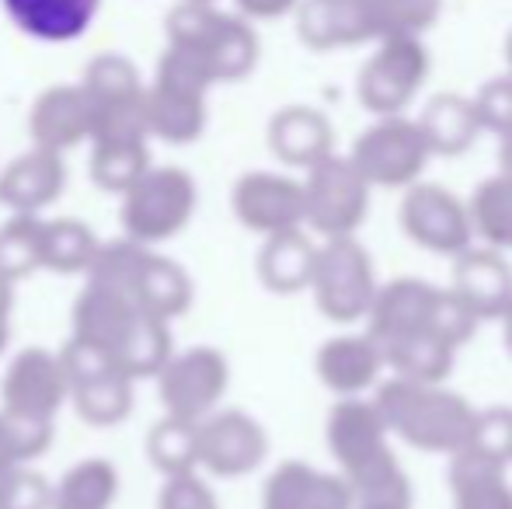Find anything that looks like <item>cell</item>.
Segmentation results:
<instances>
[{"label": "cell", "mask_w": 512, "mask_h": 509, "mask_svg": "<svg viewBox=\"0 0 512 509\" xmlns=\"http://www.w3.org/2000/svg\"><path fill=\"white\" fill-rule=\"evenodd\" d=\"M387 433L422 454L453 457L467 447L474 426V405L446 384H418L387 377L373 394Z\"/></svg>", "instance_id": "cell-1"}, {"label": "cell", "mask_w": 512, "mask_h": 509, "mask_svg": "<svg viewBox=\"0 0 512 509\" xmlns=\"http://www.w3.org/2000/svg\"><path fill=\"white\" fill-rule=\"evenodd\" d=\"M88 283L119 293L133 307H140L143 314H154L168 325L182 318L192 307V297H196L192 276L175 258L129 238L98 248L95 262L88 269Z\"/></svg>", "instance_id": "cell-2"}, {"label": "cell", "mask_w": 512, "mask_h": 509, "mask_svg": "<svg viewBox=\"0 0 512 509\" xmlns=\"http://www.w3.org/2000/svg\"><path fill=\"white\" fill-rule=\"evenodd\" d=\"M168 46L189 53L213 77V84L244 81L258 67L262 42L248 18L227 14L216 4H175L164 21Z\"/></svg>", "instance_id": "cell-3"}, {"label": "cell", "mask_w": 512, "mask_h": 509, "mask_svg": "<svg viewBox=\"0 0 512 509\" xmlns=\"http://www.w3.org/2000/svg\"><path fill=\"white\" fill-rule=\"evenodd\" d=\"M213 77L175 46H164L157 60L154 81L147 84V129L164 143H196L206 133V98L213 91Z\"/></svg>", "instance_id": "cell-4"}, {"label": "cell", "mask_w": 512, "mask_h": 509, "mask_svg": "<svg viewBox=\"0 0 512 509\" xmlns=\"http://www.w3.org/2000/svg\"><path fill=\"white\" fill-rule=\"evenodd\" d=\"M196 206L199 189L189 171L175 168V164H164V168L150 164L140 182L122 192L119 220L129 241L157 248L164 241L178 238L192 224Z\"/></svg>", "instance_id": "cell-5"}, {"label": "cell", "mask_w": 512, "mask_h": 509, "mask_svg": "<svg viewBox=\"0 0 512 509\" xmlns=\"http://www.w3.org/2000/svg\"><path fill=\"white\" fill-rule=\"evenodd\" d=\"M377 272L373 258L363 245L352 238H328L317 245L314 276L307 290L314 293L317 311L335 325H356L366 321L370 304L377 297Z\"/></svg>", "instance_id": "cell-6"}, {"label": "cell", "mask_w": 512, "mask_h": 509, "mask_svg": "<svg viewBox=\"0 0 512 509\" xmlns=\"http://www.w3.org/2000/svg\"><path fill=\"white\" fill-rule=\"evenodd\" d=\"M304 227L328 238H352L370 213V182L342 154H328L304 171Z\"/></svg>", "instance_id": "cell-7"}, {"label": "cell", "mask_w": 512, "mask_h": 509, "mask_svg": "<svg viewBox=\"0 0 512 509\" xmlns=\"http://www.w3.org/2000/svg\"><path fill=\"white\" fill-rule=\"evenodd\" d=\"M429 49L422 35H391L380 39L370 60L359 70V102L373 116H405L408 105L429 81Z\"/></svg>", "instance_id": "cell-8"}, {"label": "cell", "mask_w": 512, "mask_h": 509, "mask_svg": "<svg viewBox=\"0 0 512 509\" xmlns=\"http://www.w3.org/2000/svg\"><path fill=\"white\" fill-rule=\"evenodd\" d=\"M349 161L370 182V189H408L429 168L432 150L415 119L380 116L359 133Z\"/></svg>", "instance_id": "cell-9"}, {"label": "cell", "mask_w": 512, "mask_h": 509, "mask_svg": "<svg viewBox=\"0 0 512 509\" xmlns=\"http://www.w3.org/2000/svg\"><path fill=\"white\" fill-rule=\"evenodd\" d=\"M157 398L164 405V415L175 419L203 422L209 412H216L230 387V363L220 349L192 346L182 353H171L168 363L157 370Z\"/></svg>", "instance_id": "cell-10"}, {"label": "cell", "mask_w": 512, "mask_h": 509, "mask_svg": "<svg viewBox=\"0 0 512 509\" xmlns=\"http://www.w3.org/2000/svg\"><path fill=\"white\" fill-rule=\"evenodd\" d=\"M398 224L408 241L432 255H460L467 245H474L471 213L460 196L432 182H415L405 189V199L398 206Z\"/></svg>", "instance_id": "cell-11"}, {"label": "cell", "mask_w": 512, "mask_h": 509, "mask_svg": "<svg viewBox=\"0 0 512 509\" xmlns=\"http://www.w3.org/2000/svg\"><path fill=\"white\" fill-rule=\"evenodd\" d=\"M70 401V377L60 353L42 346L21 349L4 370L0 381V412L18 419L53 422L56 412Z\"/></svg>", "instance_id": "cell-12"}, {"label": "cell", "mask_w": 512, "mask_h": 509, "mask_svg": "<svg viewBox=\"0 0 512 509\" xmlns=\"http://www.w3.org/2000/svg\"><path fill=\"white\" fill-rule=\"evenodd\" d=\"M269 457V433L241 408H216L199 422V471L213 478H244Z\"/></svg>", "instance_id": "cell-13"}, {"label": "cell", "mask_w": 512, "mask_h": 509, "mask_svg": "<svg viewBox=\"0 0 512 509\" xmlns=\"http://www.w3.org/2000/svg\"><path fill=\"white\" fill-rule=\"evenodd\" d=\"M230 206L241 227L262 234H279L304 227V185L283 171H248L234 182Z\"/></svg>", "instance_id": "cell-14"}, {"label": "cell", "mask_w": 512, "mask_h": 509, "mask_svg": "<svg viewBox=\"0 0 512 509\" xmlns=\"http://www.w3.org/2000/svg\"><path fill=\"white\" fill-rule=\"evenodd\" d=\"M324 440H328V450L342 478H352L391 450V433H387L373 398H366V394L338 398L331 405L328 422H324Z\"/></svg>", "instance_id": "cell-15"}, {"label": "cell", "mask_w": 512, "mask_h": 509, "mask_svg": "<svg viewBox=\"0 0 512 509\" xmlns=\"http://www.w3.org/2000/svg\"><path fill=\"white\" fill-rule=\"evenodd\" d=\"M91 129H95V105L81 81L46 88L28 112L32 147L53 150V154L81 147L84 140H91Z\"/></svg>", "instance_id": "cell-16"}, {"label": "cell", "mask_w": 512, "mask_h": 509, "mask_svg": "<svg viewBox=\"0 0 512 509\" xmlns=\"http://www.w3.org/2000/svg\"><path fill=\"white\" fill-rule=\"evenodd\" d=\"M70 318H74L70 339L95 349L108 367L115 370V356L122 353V346L129 342L133 328L140 325L143 311L129 304L126 297H119V293L88 283L81 290V297L74 300V314H70Z\"/></svg>", "instance_id": "cell-17"}, {"label": "cell", "mask_w": 512, "mask_h": 509, "mask_svg": "<svg viewBox=\"0 0 512 509\" xmlns=\"http://www.w3.org/2000/svg\"><path fill=\"white\" fill-rule=\"evenodd\" d=\"M443 286L429 283L418 276H398L391 283L377 286V297L366 314V335L377 346L411 332H425L432 328V314H436V300Z\"/></svg>", "instance_id": "cell-18"}, {"label": "cell", "mask_w": 512, "mask_h": 509, "mask_svg": "<svg viewBox=\"0 0 512 509\" xmlns=\"http://www.w3.org/2000/svg\"><path fill=\"white\" fill-rule=\"evenodd\" d=\"M293 18H297L300 42L314 53L377 42L366 0H300Z\"/></svg>", "instance_id": "cell-19"}, {"label": "cell", "mask_w": 512, "mask_h": 509, "mask_svg": "<svg viewBox=\"0 0 512 509\" xmlns=\"http://www.w3.org/2000/svg\"><path fill=\"white\" fill-rule=\"evenodd\" d=\"M450 290L481 321L499 318L512 300V265L506 252H495L488 245H467L460 255H453Z\"/></svg>", "instance_id": "cell-20"}, {"label": "cell", "mask_w": 512, "mask_h": 509, "mask_svg": "<svg viewBox=\"0 0 512 509\" xmlns=\"http://www.w3.org/2000/svg\"><path fill=\"white\" fill-rule=\"evenodd\" d=\"M314 374L335 398H359V394L373 391L380 384L384 356H380V346L366 332L335 335V339L321 342V349H317Z\"/></svg>", "instance_id": "cell-21"}, {"label": "cell", "mask_w": 512, "mask_h": 509, "mask_svg": "<svg viewBox=\"0 0 512 509\" xmlns=\"http://www.w3.org/2000/svg\"><path fill=\"white\" fill-rule=\"evenodd\" d=\"M67 189L63 154L32 147L0 171V206L11 213H42Z\"/></svg>", "instance_id": "cell-22"}, {"label": "cell", "mask_w": 512, "mask_h": 509, "mask_svg": "<svg viewBox=\"0 0 512 509\" xmlns=\"http://www.w3.org/2000/svg\"><path fill=\"white\" fill-rule=\"evenodd\" d=\"M269 150L286 168L307 171L328 154H335V129L331 119L314 105H286L269 119L265 129Z\"/></svg>", "instance_id": "cell-23"}, {"label": "cell", "mask_w": 512, "mask_h": 509, "mask_svg": "<svg viewBox=\"0 0 512 509\" xmlns=\"http://www.w3.org/2000/svg\"><path fill=\"white\" fill-rule=\"evenodd\" d=\"M262 509H352V489L338 471L283 461L265 482Z\"/></svg>", "instance_id": "cell-24"}, {"label": "cell", "mask_w": 512, "mask_h": 509, "mask_svg": "<svg viewBox=\"0 0 512 509\" xmlns=\"http://www.w3.org/2000/svg\"><path fill=\"white\" fill-rule=\"evenodd\" d=\"M21 35L35 42H74L95 25L102 0H0Z\"/></svg>", "instance_id": "cell-25"}, {"label": "cell", "mask_w": 512, "mask_h": 509, "mask_svg": "<svg viewBox=\"0 0 512 509\" xmlns=\"http://www.w3.org/2000/svg\"><path fill=\"white\" fill-rule=\"evenodd\" d=\"M314 258L317 245L310 241L304 227H293V231L269 234L262 241V252H258V279L269 293L276 297H293V293H304L314 276Z\"/></svg>", "instance_id": "cell-26"}, {"label": "cell", "mask_w": 512, "mask_h": 509, "mask_svg": "<svg viewBox=\"0 0 512 509\" xmlns=\"http://www.w3.org/2000/svg\"><path fill=\"white\" fill-rule=\"evenodd\" d=\"M415 123L422 129L432 157L467 154V150L474 147V140L485 133L478 123V112H474V102L457 95V91H439V95H432Z\"/></svg>", "instance_id": "cell-27"}, {"label": "cell", "mask_w": 512, "mask_h": 509, "mask_svg": "<svg viewBox=\"0 0 512 509\" xmlns=\"http://www.w3.org/2000/svg\"><path fill=\"white\" fill-rule=\"evenodd\" d=\"M380 356H384V370L391 377L418 384H443L453 370V360H457V346H450L443 335L425 328V332H411L384 342Z\"/></svg>", "instance_id": "cell-28"}, {"label": "cell", "mask_w": 512, "mask_h": 509, "mask_svg": "<svg viewBox=\"0 0 512 509\" xmlns=\"http://www.w3.org/2000/svg\"><path fill=\"white\" fill-rule=\"evenodd\" d=\"M450 496L453 509H512L509 468L474 450H457L450 457Z\"/></svg>", "instance_id": "cell-29"}, {"label": "cell", "mask_w": 512, "mask_h": 509, "mask_svg": "<svg viewBox=\"0 0 512 509\" xmlns=\"http://www.w3.org/2000/svg\"><path fill=\"white\" fill-rule=\"evenodd\" d=\"M133 387L136 381H129L126 374L112 367H102L88 377H77L70 384V405L77 408L88 426L95 429H108L119 426L122 419H129L133 412Z\"/></svg>", "instance_id": "cell-30"}, {"label": "cell", "mask_w": 512, "mask_h": 509, "mask_svg": "<svg viewBox=\"0 0 512 509\" xmlns=\"http://www.w3.org/2000/svg\"><path fill=\"white\" fill-rule=\"evenodd\" d=\"M119 499V471L105 457H84L53 485L49 509H112Z\"/></svg>", "instance_id": "cell-31"}, {"label": "cell", "mask_w": 512, "mask_h": 509, "mask_svg": "<svg viewBox=\"0 0 512 509\" xmlns=\"http://www.w3.org/2000/svg\"><path fill=\"white\" fill-rule=\"evenodd\" d=\"M98 248H102V241L84 220H42V269L46 272H60V276H81L84 272L88 276Z\"/></svg>", "instance_id": "cell-32"}, {"label": "cell", "mask_w": 512, "mask_h": 509, "mask_svg": "<svg viewBox=\"0 0 512 509\" xmlns=\"http://www.w3.org/2000/svg\"><path fill=\"white\" fill-rule=\"evenodd\" d=\"M467 213H471V231L474 238H481V245L495 252H512V178H485L467 199Z\"/></svg>", "instance_id": "cell-33"}, {"label": "cell", "mask_w": 512, "mask_h": 509, "mask_svg": "<svg viewBox=\"0 0 512 509\" xmlns=\"http://www.w3.org/2000/svg\"><path fill=\"white\" fill-rule=\"evenodd\" d=\"M352 489V509H411V478L405 475L394 450L366 464L352 478H345Z\"/></svg>", "instance_id": "cell-34"}, {"label": "cell", "mask_w": 512, "mask_h": 509, "mask_svg": "<svg viewBox=\"0 0 512 509\" xmlns=\"http://www.w3.org/2000/svg\"><path fill=\"white\" fill-rule=\"evenodd\" d=\"M147 457L164 478L199 471V422L161 415L147 433Z\"/></svg>", "instance_id": "cell-35"}, {"label": "cell", "mask_w": 512, "mask_h": 509, "mask_svg": "<svg viewBox=\"0 0 512 509\" xmlns=\"http://www.w3.org/2000/svg\"><path fill=\"white\" fill-rule=\"evenodd\" d=\"M150 164L147 143H91V182L112 196L133 189Z\"/></svg>", "instance_id": "cell-36"}, {"label": "cell", "mask_w": 512, "mask_h": 509, "mask_svg": "<svg viewBox=\"0 0 512 509\" xmlns=\"http://www.w3.org/2000/svg\"><path fill=\"white\" fill-rule=\"evenodd\" d=\"M42 269V220L39 213H11L0 224V276L18 283Z\"/></svg>", "instance_id": "cell-37"}, {"label": "cell", "mask_w": 512, "mask_h": 509, "mask_svg": "<svg viewBox=\"0 0 512 509\" xmlns=\"http://www.w3.org/2000/svg\"><path fill=\"white\" fill-rule=\"evenodd\" d=\"M366 7L377 42L391 35H425L443 14V0H366Z\"/></svg>", "instance_id": "cell-38"}, {"label": "cell", "mask_w": 512, "mask_h": 509, "mask_svg": "<svg viewBox=\"0 0 512 509\" xmlns=\"http://www.w3.org/2000/svg\"><path fill=\"white\" fill-rule=\"evenodd\" d=\"M49 443H53V422L18 419V415L0 412V485L14 468L46 454Z\"/></svg>", "instance_id": "cell-39"}, {"label": "cell", "mask_w": 512, "mask_h": 509, "mask_svg": "<svg viewBox=\"0 0 512 509\" xmlns=\"http://www.w3.org/2000/svg\"><path fill=\"white\" fill-rule=\"evenodd\" d=\"M81 88L88 91L91 105L98 102H112V98H126V95H136L143 91L140 70L129 56L122 53H98L95 60L84 67V77H81Z\"/></svg>", "instance_id": "cell-40"}, {"label": "cell", "mask_w": 512, "mask_h": 509, "mask_svg": "<svg viewBox=\"0 0 512 509\" xmlns=\"http://www.w3.org/2000/svg\"><path fill=\"white\" fill-rule=\"evenodd\" d=\"M464 450H474V454L488 457V461L502 464V468H512V408H474V426Z\"/></svg>", "instance_id": "cell-41"}, {"label": "cell", "mask_w": 512, "mask_h": 509, "mask_svg": "<svg viewBox=\"0 0 512 509\" xmlns=\"http://www.w3.org/2000/svg\"><path fill=\"white\" fill-rule=\"evenodd\" d=\"M49 499H53L49 478L32 471L28 464L14 468L0 485V509H49Z\"/></svg>", "instance_id": "cell-42"}, {"label": "cell", "mask_w": 512, "mask_h": 509, "mask_svg": "<svg viewBox=\"0 0 512 509\" xmlns=\"http://www.w3.org/2000/svg\"><path fill=\"white\" fill-rule=\"evenodd\" d=\"M471 102H474V112H478L481 129H492L495 136L512 129V74L485 81Z\"/></svg>", "instance_id": "cell-43"}, {"label": "cell", "mask_w": 512, "mask_h": 509, "mask_svg": "<svg viewBox=\"0 0 512 509\" xmlns=\"http://www.w3.org/2000/svg\"><path fill=\"white\" fill-rule=\"evenodd\" d=\"M157 509H220V499L199 471H189V475L164 478L157 492Z\"/></svg>", "instance_id": "cell-44"}, {"label": "cell", "mask_w": 512, "mask_h": 509, "mask_svg": "<svg viewBox=\"0 0 512 509\" xmlns=\"http://www.w3.org/2000/svg\"><path fill=\"white\" fill-rule=\"evenodd\" d=\"M234 4H237V14H241V18H248L251 25H255V21H279V18H286V14L297 11L300 0H234Z\"/></svg>", "instance_id": "cell-45"}, {"label": "cell", "mask_w": 512, "mask_h": 509, "mask_svg": "<svg viewBox=\"0 0 512 509\" xmlns=\"http://www.w3.org/2000/svg\"><path fill=\"white\" fill-rule=\"evenodd\" d=\"M499 175L512 178V129L499 133Z\"/></svg>", "instance_id": "cell-46"}, {"label": "cell", "mask_w": 512, "mask_h": 509, "mask_svg": "<svg viewBox=\"0 0 512 509\" xmlns=\"http://www.w3.org/2000/svg\"><path fill=\"white\" fill-rule=\"evenodd\" d=\"M11 307H14V283L0 276V318H11Z\"/></svg>", "instance_id": "cell-47"}, {"label": "cell", "mask_w": 512, "mask_h": 509, "mask_svg": "<svg viewBox=\"0 0 512 509\" xmlns=\"http://www.w3.org/2000/svg\"><path fill=\"white\" fill-rule=\"evenodd\" d=\"M499 321H502V342H506V349H509V356H512V300L506 304V311L499 314Z\"/></svg>", "instance_id": "cell-48"}, {"label": "cell", "mask_w": 512, "mask_h": 509, "mask_svg": "<svg viewBox=\"0 0 512 509\" xmlns=\"http://www.w3.org/2000/svg\"><path fill=\"white\" fill-rule=\"evenodd\" d=\"M7 342H11V318H0V356H4Z\"/></svg>", "instance_id": "cell-49"}, {"label": "cell", "mask_w": 512, "mask_h": 509, "mask_svg": "<svg viewBox=\"0 0 512 509\" xmlns=\"http://www.w3.org/2000/svg\"><path fill=\"white\" fill-rule=\"evenodd\" d=\"M506 67H509V74H512V28H509V35H506Z\"/></svg>", "instance_id": "cell-50"}, {"label": "cell", "mask_w": 512, "mask_h": 509, "mask_svg": "<svg viewBox=\"0 0 512 509\" xmlns=\"http://www.w3.org/2000/svg\"><path fill=\"white\" fill-rule=\"evenodd\" d=\"M178 4H216V0H178Z\"/></svg>", "instance_id": "cell-51"}]
</instances>
